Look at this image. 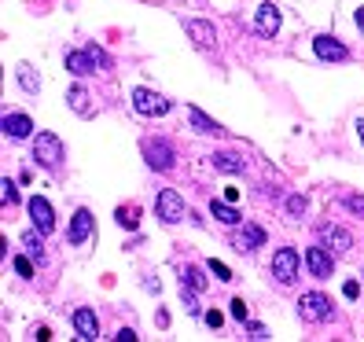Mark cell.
I'll return each instance as SVG.
<instances>
[{"instance_id": "cell-1", "label": "cell", "mask_w": 364, "mask_h": 342, "mask_svg": "<svg viewBox=\"0 0 364 342\" xmlns=\"http://www.w3.org/2000/svg\"><path fill=\"white\" fill-rule=\"evenodd\" d=\"M33 159L45 166V169H55L63 162V140L55 133H37L33 140Z\"/></svg>"}, {"instance_id": "cell-2", "label": "cell", "mask_w": 364, "mask_h": 342, "mask_svg": "<svg viewBox=\"0 0 364 342\" xmlns=\"http://www.w3.org/2000/svg\"><path fill=\"white\" fill-rule=\"evenodd\" d=\"M133 107H136V114H144V118H162L169 111V100L151 92V89H136L133 92Z\"/></svg>"}, {"instance_id": "cell-3", "label": "cell", "mask_w": 364, "mask_h": 342, "mask_svg": "<svg viewBox=\"0 0 364 342\" xmlns=\"http://www.w3.org/2000/svg\"><path fill=\"white\" fill-rule=\"evenodd\" d=\"M159 218H162L166 225H177V221H184V218H188V210H184V199L177 196L173 188H166L162 196H159Z\"/></svg>"}, {"instance_id": "cell-4", "label": "cell", "mask_w": 364, "mask_h": 342, "mask_svg": "<svg viewBox=\"0 0 364 342\" xmlns=\"http://www.w3.org/2000/svg\"><path fill=\"white\" fill-rule=\"evenodd\" d=\"M272 276H276L280 284H291L294 276H298V254H294L291 247H284V250L272 254Z\"/></svg>"}, {"instance_id": "cell-5", "label": "cell", "mask_w": 364, "mask_h": 342, "mask_svg": "<svg viewBox=\"0 0 364 342\" xmlns=\"http://www.w3.org/2000/svg\"><path fill=\"white\" fill-rule=\"evenodd\" d=\"M298 309H302V316H306V320H313V324H320V320H328V316H331V302H328L324 294H316V291L302 294Z\"/></svg>"}, {"instance_id": "cell-6", "label": "cell", "mask_w": 364, "mask_h": 342, "mask_svg": "<svg viewBox=\"0 0 364 342\" xmlns=\"http://www.w3.org/2000/svg\"><path fill=\"white\" fill-rule=\"evenodd\" d=\"M144 155H147V166H151V169H169V166H173V147H169L166 140H147Z\"/></svg>"}, {"instance_id": "cell-7", "label": "cell", "mask_w": 364, "mask_h": 342, "mask_svg": "<svg viewBox=\"0 0 364 342\" xmlns=\"http://www.w3.org/2000/svg\"><path fill=\"white\" fill-rule=\"evenodd\" d=\"M254 30H258L262 37H276V33H280V8H276V4H262L258 18H254Z\"/></svg>"}, {"instance_id": "cell-8", "label": "cell", "mask_w": 364, "mask_h": 342, "mask_svg": "<svg viewBox=\"0 0 364 342\" xmlns=\"http://www.w3.org/2000/svg\"><path fill=\"white\" fill-rule=\"evenodd\" d=\"M306 265H309V272L316 276V280H328L331 276V254L324 247H309L306 250Z\"/></svg>"}, {"instance_id": "cell-9", "label": "cell", "mask_w": 364, "mask_h": 342, "mask_svg": "<svg viewBox=\"0 0 364 342\" xmlns=\"http://www.w3.org/2000/svg\"><path fill=\"white\" fill-rule=\"evenodd\" d=\"M30 218H33L37 232H52V228H55L52 206H48V199H41V196H33V199H30Z\"/></svg>"}, {"instance_id": "cell-10", "label": "cell", "mask_w": 364, "mask_h": 342, "mask_svg": "<svg viewBox=\"0 0 364 342\" xmlns=\"http://www.w3.org/2000/svg\"><path fill=\"white\" fill-rule=\"evenodd\" d=\"M313 52L320 55V59H335V63H342V59H346L350 52H346V45H342V41H335V37H316L313 41Z\"/></svg>"}, {"instance_id": "cell-11", "label": "cell", "mask_w": 364, "mask_h": 342, "mask_svg": "<svg viewBox=\"0 0 364 342\" xmlns=\"http://www.w3.org/2000/svg\"><path fill=\"white\" fill-rule=\"evenodd\" d=\"M89 236H92V213H89V210H77V213H74V221H70L67 240L77 247V243H85Z\"/></svg>"}, {"instance_id": "cell-12", "label": "cell", "mask_w": 364, "mask_h": 342, "mask_svg": "<svg viewBox=\"0 0 364 342\" xmlns=\"http://www.w3.org/2000/svg\"><path fill=\"white\" fill-rule=\"evenodd\" d=\"M96 55L92 52H67V70L70 74H77V78H85V74H96Z\"/></svg>"}, {"instance_id": "cell-13", "label": "cell", "mask_w": 364, "mask_h": 342, "mask_svg": "<svg viewBox=\"0 0 364 342\" xmlns=\"http://www.w3.org/2000/svg\"><path fill=\"white\" fill-rule=\"evenodd\" d=\"M74 328H77V338H96L100 335V320L92 309H77L74 313Z\"/></svg>"}, {"instance_id": "cell-14", "label": "cell", "mask_w": 364, "mask_h": 342, "mask_svg": "<svg viewBox=\"0 0 364 342\" xmlns=\"http://www.w3.org/2000/svg\"><path fill=\"white\" fill-rule=\"evenodd\" d=\"M188 33H191V41H196L199 48H213V41H218V37H213V26L203 23V18H191V23H188Z\"/></svg>"}, {"instance_id": "cell-15", "label": "cell", "mask_w": 364, "mask_h": 342, "mask_svg": "<svg viewBox=\"0 0 364 342\" xmlns=\"http://www.w3.org/2000/svg\"><path fill=\"white\" fill-rule=\"evenodd\" d=\"M30 129H33V122H30L26 114H8V118H4V133H8L11 140L30 137Z\"/></svg>"}, {"instance_id": "cell-16", "label": "cell", "mask_w": 364, "mask_h": 342, "mask_svg": "<svg viewBox=\"0 0 364 342\" xmlns=\"http://www.w3.org/2000/svg\"><path fill=\"white\" fill-rule=\"evenodd\" d=\"M188 118H191V125H196L199 133H206V137H221V133H225L218 122H213V118H206V114L199 111V107H191V111H188Z\"/></svg>"}, {"instance_id": "cell-17", "label": "cell", "mask_w": 364, "mask_h": 342, "mask_svg": "<svg viewBox=\"0 0 364 342\" xmlns=\"http://www.w3.org/2000/svg\"><path fill=\"white\" fill-rule=\"evenodd\" d=\"M262 243H265V232L258 225H247L243 236H235V250H254V247H262Z\"/></svg>"}, {"instance_id": "cell-18", "label": "cell", "mask_w": 364, "mask_h": 342, "mask_svg": "<svg viewBox=\"0 0 364 342\" xmlns=\"http://www.w3.org/2000/svg\"><path fill=\"white\" fill-rule=\"evenodd\" d=\"M324 240H328V247H331V250H350V247H353L350 232H342V228H331V225H324Z\"/></svg>"}, {"instance_id": "cell-19", "label": "cell", "mask_w": 364, "mask_h": 342, "mask_svg": "<svg viewBox=\"0 0 364 342\" xmlns=\"http://www.w3.org/2000/svg\"><path fill=\"white\" fill-rule=\"evenodd\" d=\"M213 166L218 169H225V173H243V159L240 155H232V151H221V155H213Z\"/></svg>"}, {"instance_id": "cell-20", "label": "cell", "mask_w": 364, "mask_h": 342, "mask_svg": "<svg viewBox=\"0 0 364 342\" xmlns=\"http://www.w3.org/2000/svg\"><path fill=\"white\" fill-rule=\"evenodd\" d=\"M210 213H213L218 221H225V225H240V213H235L228 203H218V199H213V203H210Z\"/></svg>"}, {"instance_id": "cell-21", "label": "cell", "mask_w": 364, "mask_h": 342, "mask_svg": "<svg viewBox=\"0 0 364 342\" xmlns=\"http://www.w3.org/2000/svg\"><path fill=\"white\" fill-rule=\"evenodd\" d=\"M67 100H70V107H74L77 114H89V92H85L81 85H74V89H70V96H67Z\"/></svg>"}, {"instance_id": "cell-22", "label": "cell", "mask_w": 364, "mask_h": 342, "mask_svg": "<svg viewBox=\"0 0 364 342\" xmlns=\"http://www.w3.org/2000/svg\"><path fill=\"white\" fill-rule=\"evenodd\" d=\"M181 284H184V287H191V291H203V287H206V276H203L199 269H184Z\"/></svg>"}, {"instance_id": "cell-23", "label": "cell", "mask_w": 364, "mask_h": 342, "mask_svg": "<svg viewBox=\"0 0 364 342\" xmlns=\"http://www.w3.org/2000/svg\"><path fill=\"white\" fill-rule=\"evenodd\" d=\"M18 85H23L26 92H37V89H41V81L33 78V70L26 67V63H23V67H18Z\"/></svg>"}, {"instance_id": "cell-24", "label": "cell", "mask_w": 364, "mask_h": 342, "mask_svg": "<svg viewBox=\"0 0 364 342\" xmlns=\"http://www.w3.org/2000/svg\"><path fill=\"white\" fill-rule=\"evenodd\" d=\"M118 225H122V228H136V206H129V210L122 206V210H118Z\"/></svg>"}, {"instance_id": "cell-25", "label": "cell", "mask_w": 364, "mask_h": 342, "mask_svg": "<svg viewBox=\"0 0 364 342\" xmlns=\"http://www.w3.org/2000/svg\"><path fill=\"white\" fill-rule=\"evenodd\" d=\"M287 213H291V218H302V213H306V199L302 196H291L287 199Z\"/></svg>"}, {"instance_id": "cell-26", "label": "cell", "mask_w": 364, "mask_h": 342, "mask_svg": "<svg viewBox=\"0 0 364 342\" xmlns=\"http://www.w3.org/2000/svg\"><path fill=\"white\" fill-rule=\"evenodd\" d=\"M0 203H4V206H11V203H18V188H15L11 181H4V191H0Z\"/></svg>"}, {"instance_id": "cell-27", "label": "cell", "mask_w": 364, "mask_h": 342, "mask_svg": "<svg viewBox=\"0 0 364 342\" xmlns=\"http://www.w3.org/2000/svg\"><path fill=\"white\" fill-rule=\"evenodd\" d=\"M210 272L218 276V280H232V269H228L225 262H213V258H210Z\"/></svg>"}, {"instance_id": "cell-28", "label": "cell", "mask_w": 364, "mask_h": 342, "mask_svg": "<svg viewBox=\"0 0 364 342\" xmlns=\"http://www.w3.org/2000/svg\"><path fill=\"white\" fill-rule=\"evenodd\" d=\"M41 236H45V232H41ZM41 236H33V232H26V236H23V243L37 254V258H41Z\"/></svg>"}, {"instance_id": "cell-29", "label": "cell", "mask_w": 364, "mask_h": 342, "mask_svg": "<svg viewBox=\"0 0 364 342\" xmlns=\"http://www.w3.org/2000/svg\"><path fill=\"white\" fill-rule=\"evenodd\" d=\"M232 316L235 320H247V302H243V298H232Z\"/></svg>"}, {"instance_id": "cell-30", "label": "cell", "mask_w": 364, "mask_h": 342, "mask_svg": "<svg viewBox=\"0 0 364 342\" xmlns=\"http://www.w3.org/2000/svg\"><path fill=\"white\" fill-rule=\"evenodd\" d=\"M203 320H206L210 328H221V324H225V316H221L218 309H210V313H203Z\"/></svg>"}, {"instance_id": "cell-31", "label": "cell", "mask_w": 364, "mask_h": 342, "mask_svg": "<svg viewBox=\"0 0 364 342\" xmlns=\"http://www.w3.org/2000/svg\"><path fill=\"white\" fill-rule=\"evenodd\" d=\"M346 206H350L353 213H360V218H364V199H360V196H346Z\"/></svg>"}, {"instance_id": "cell-32", "label": "cell", "mask_w": 364, "mask_h": 342, "mask_svg": "<svg viewBox=\"0 0 364 342\" xmlns=\"http://www.w3.org/2000/svg\"><path fill=\"white\" fill-rule=\"evenodd\" d=\"M15 272H18V276H33V265H30L26 258H15Z\"/></svg>"}, {"instance_id": "cell-33", "label": "cell", "mask_w": 364, "mask_h": 342, "mask_svg": "<svg viewBox=\"0 0 364 342\" xmlns=\"http://www.w3.org/2000/svg\"><path fill=\"white\" fill-rule=\"evenodd\" d=\"M133 338H136L133 328H122V331H118V342H133Z\"/></svg>"}, {"instance_id": "cell-34", "label": "cell", "mask_w": 364, "mask_h": 342, "mask_svg": "<svg viewBox=\"0 0 364 342\" xmlns=\"http://www.w3.org/2000/svg\"><path fill=\"white\" fill-rule=\"evenodd\" d=\"M89 52H92V55H96V63H100V67H107V63H111V59H107V55H103V52H100V48H96V45H92V48H89Z\"/></svg>"}, {"instance_id": "cell-35", "label": "cell", "mask_w": 364, "mask_h": 342, "mask_svg": "<svg viewBox=\"0 0 364 342\" xmlns=\"http://www.w3.org/2000/svg\"><path fill=\"white\" fill-rule=\"evenodd\" d=\"M342 291H346V298H357V291H360V287H357V284L350 280V284H346V287H342Z\"/></svg>"}, {"instance_id": "cell-36", "label": "cell", "mask_w": 364, "mask_h": 342, "mask_svg": "<svg viewBox=\"0 0 364 342\" xmlns=\"http://www.w3.org/2000/svg\"><path fill=\"white\" fill-rule=\"evenodd\" d=\"M357 30H360V33H364V8H360V11H357Z\"/></svg>"}, {"instance_id": "cell-37", "label": "cell", "mask_w": 364, "mask_h": 342, "mask_svg": "<svg viewBox=\"0 0 364 342\" xmlns=\"http://www.w3.org/2000/svg\"><path fill=\"white\" fill-rule=\"evenodd\" d=\"M357 133H360V140H364V122H357Z\"/></svg>"}]
</instances>
